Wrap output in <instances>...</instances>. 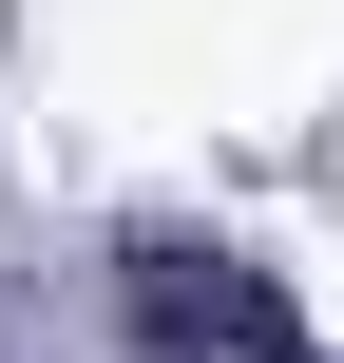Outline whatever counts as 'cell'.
I'll return each mask as SVG.
<instances>
[{
    "label": "cell",
    "mask_w": 344,
    "mask_h": 363,
    "mask_svg": "<svg viewBox=\"0 0 344 363\" xmlns=\"http://www.w3.org/2000/svg\"><path fill=\"white\" fill-rule=\"evenodd\" d=\"M134 325H153V345L172 363H268L287 345V287H268V268H230V249H172V230H153V249H134Z\"/></svg>",
    "instance_id": "cell-1"
}]
</instances>
